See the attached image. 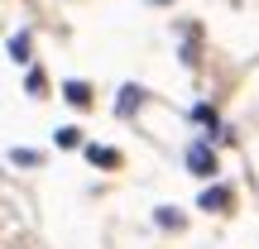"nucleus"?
<instances>
[{"label": "nucleus", "mask_w": 259, "mask_h": 249, "mask_svg": "<svg viewBox=\"0 0 259 249\" xmlns=\"http://www.w3.org/2000/svg\"><path fill=\"white\" fill-rule=\"evenodd\" d=\"M63 96H67L72 106H87V101H92V91H87V82H63Z\"/></svg>", "instance_id": "obj_2"}, {"label": "nucleus", "mask_w": 259, "mask_h": 249, "mask_svg": "<svg viewBox=\"0 0 259 249\" xmlns=\"http://www.w3.org/2000/svg\"><path fill=\"white\" fill-rule=\"evenodd\" d=\"M187 168H192L197 177H216V154L206 139H197V144H187Z\"/></svg>", "instance_id": "obj_1"}, {"label": "nucleus", "mask_w": 259, "mask_h": 249, "mask_svg": "<svg viewBox=\"0 0 259 249\" xmlns=\"http://www.w3.org/2000/svg\"><path fill=\"white\" fill-rule=\"evenodd\" d=\"M87 158H92V163H106V168H111V163H120V154H115V148H101V144H92V148H87Z\"/></svg>", "instance_id": "obj_3"}, {"label": "nucleus", "mask_w": 259, "mask_h": 249, "mask_svg": "<svg viewBox=\"0 0 259 249\" xmlns=\"http://www.w3.org/2000/svg\"><path fill=\"white\" fill-rule=\"evenodd\" d=\"M202 206H206V211H216V206H226V192H221V187H216V192H202Z\"/></svg>", "instance_id": "obj_7"}, {"label": "nucleus", "mask_w": 259, "mask_h": 249, "mask_svg": "<svg viewBox=\"0 0 259 249\" xmlns=\"http://www.w3.org/2000/svg\"><path fill=\"white\" fill-rule=\"evenodd\" d=\"M10 58H15V63H29V34H15V38H10Z\"/></svg>", "instance_id": "obj_4"}, {"label": "nucleus", "mask_w": 259, "mask_h": 249, "mask_svg": "<svg viewBox=\"0 0 259 249\" xmlns=\"http://www.w3.org/2000/svg\"><path fill=\"white\" fill-rule=\"evenodd\" d=\"M58 148H77V139H82V129H77V125H63V129H58Z\"/></svg>", "instance_id": "obj_5"}, {"label": "nucleus", "mask_w": 259, "mask_h": 249, "mask_svg": "<svg viewBox=\"0 0 259 249\" xmlns=\"http://www.w3.org/2000/svg\"><path fill=\"white\" fill-rule=\"evenodd\" d=\"M10 158H15V163H29V168L38 163V154H34V148H15V154H10Z\"/></svg>", "instance_id": "obj_8"}, {"label": "nucleus", "mask_w": 259, "mask_h": 249, "mask_svg": "<svg viewBox=\"0 0 259 249\" xmlns=\"http://www.w3.org/2000/svg\"><path fill=\"white\" fill-rule=\"evenodd\" d=\"M135 101H139V91H135V86H125V91H120V106H115V111H120V115H130V111H135Z\"/></svg>", "instance_id": "obj_6"}]
</instances>
